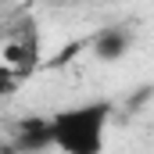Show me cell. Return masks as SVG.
Segmentation results:
<instances>
[{
	"instance_id": "6da1fadb",
	"label": "cell",
	"mask_w": 154,
	"mask_h": 154,
	"mask_svg": "<svg viewBox=\"0 0 154 154\" xmlns=\"http://www.w3.org/2000/svg\"><path fill=\"white\" fill-rule=\"evenodd\" d=\"M115 104L111 100H82L68 104L50 118V147L61 154H104Z\"/></svg>"
},
{
	"instance_id": "7a4b0ae2",
	"label": "cell",
	"mask_w": 154,
	"mask_h": 154,
	"mask_svg": "<svg viewBox=\"0 0 154 154\" xmlns=\"http://www.w3.org/2000/svg\"><path fill=\"white\" fill-rule=\"evenodd\" d=\"M0 61L18 68L22 75H32L39 68V32L32 29V22H25L18 32H11V39L0 50Z\"/></svg>"
},
{
	"instance_id": "3957f363",
	"label": "cell",
	"mask_w": 154,
	"mask_h": 154,
	"mask_svg": "<svg viewBox=\"0 0 154 154\" xmlns=\"http://www.w3.org/2000/svg\"><path fill=\"white\" fill-rule=\"evenodd\" d=\"M11 147L22 154H39L50 147V118L47 115H29L18 118L11 129Z\"/></svg>"
},
{
	"instance_id": "277c9868",
	"label": "cell",
	"mask_w": 154,
	"mask_h": 154,
	"mask_svg": "<svg viewBox=\"0 0 154 154\" xmlns=\"http://www.w3.org/2000/svg\"><path fill=\"white\" fill-rule=\"evenodd\" d=\"M90 47H93V57H100V61H118V57L129 54L133 36H129L125 25H108V29H100V32L93 36Z\"/></svg>"
},
{
	"instance_id": "5b68a950",
	"label": "cell",
	"mask_w": 154,
	"mask_h": 154,
	"mask_svg": "<svg viewBox=\"0 0 154 154\" xmlns=\"http://www.w3.org/2000/svg\"><path fill=\"white\" fill-rule=\"evenodd\" d=\"M25 79H29V75H22L18 68H11V65H4V61H0V97L18 93V86H22Z\"/></svg>"
}]
</instances>
